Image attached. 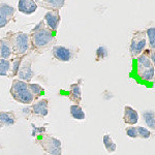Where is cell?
Masks as SVG:
<instances>
[{"mask_svg": "<svg viewBox=\"0 0 155 155\" xmlns=\"http://www.w3.org/2000/svg\"><path fill=\"white\" fill-rule=\"evenodd\" d=\"M29 35L31 50H33L37 54H41L48 50L56 41V32L48 28L44 20H41L38 24L31 29Z\"/></svg>", "mask_w": 155, "mask_h": 155, "instance_id": "6da1fadb", "label": "cell"}, {"mask_svg": "<svg viewBox=\"0 0 155 155\" xmlns=\"http://www.w3.org/2000/svg\"><path fill=\"white\" fill-rule=\"evenodd\" d=\"M9 93L17 102L22 104H32L35 101V97L31 92L28 82L19 79H14L9 89Z\"/></svg>", "mask_w": 155, "mask_h": 155, "instance_id": "7a4b0ae2", "label": "cell"}, {"mask_svg": "<svg viewBox=\"0 0 155 155\" xmlns=\"http://www.w3.org/2000/svg\"><path fill=\"white\" fill-rule=\"evenodd\" d=\"M12 56L21 57L26 56L31 51V42H30L29 33L19 31L12 32Z\"/></svg>", "mask_w": 155, "mask_h": 155, "instance_id": "3957f363", "label": "cell"}, {"mask_svg": "<svg viewBox=\"0 0 155 155\" xmlns=\"http://www.w3.org/2000/svg\"><path fill=\"white\" fill-rule=\"evenodd\" d=\"M35 143L38 144L41 147V149L49 154L60 155L62 153L61 141L57 137H54L53 136H50L47 132L37 137Z\"/></svg>", "mask_w": 155, "mask_h": 155, "instance_id": "277c9868", "label": "cell"}, {"mask_svg": "<svg viewBox=\"0 0 155 155\" xmlns=\"http://www.w3.org/2000/svg\"><path fill=\"white\" fill-rule=\"evenodd\" d=\"M147 37L145 30H137L134 32L130 45H129V53L132 59H136L145 49L147 48Z\"/></svg>", "mask_w": 155, "mask_h": 155, "instance_id": "5b68a950", "label": "cell"}, {"mask_svg": "<svg viewBox=\"0 0 155 155\" xmlns=\"http://www.w3.org/2000/svg\"><path fill=\"white\" fill-rule=\"evenodd\" d=\"M52 54H53L54 58L58 61L69 62L77 57L78 51H74V49L67 48L64 46H54L52 47Z\"/></svg>", "mask_w": 155, "mask_h": 155, "instance_id": "8992f818", "label": "cell"}, {"mask_svg": "<svg viewBox=\"0 0 155 155\" xmlns=\"http://www.w3.org/2000/svg\"><path fill=\"white\" fill-rule=\"evenodd\" d=\"M16 8L7 3H0V29L4 28L11 21H14Z\"/></svg>", "mask_w": 155, "mask_h": 155, "instance_id": "52a82bcc", "label": "cell"}, {"mask_svg": "<svg viewBox=\"0 0 155 155\" xmlns=\"http://www.w3.org/2000/svg\"><path fill=\"white\" fill-rule=\"evenodd\" d=\"M32 66V60L31 59H23L21 65H20L18 74H17V79L22 80L25 82H31L32 78L34 76V72L31 68Z\"/></svg>", "mask_w": 155, "mask_h": 155, "instance_id": "ba28073f", "label": "cell"}, {"mask_svg": "<svg viewBox=\"0 0 155 155\" xmlns=\"http://www.w3.org/2000/svg\"><path fill=\"white\" fill-rule=\"evenodd\" d=\"M30 114L37 117H47L49 114V99L42 98L37 99L36 102H33L32 106L29 107Z\"/></svg>", "mask_w": 155, "mask_h": 155, "instance_id": "9c48e42d", "label": "cell"}, {"mask_svg": "<svg viewBox=\"0 0 155 155\" xmlns=\"http://www.w3.org/2000/svg\"><path fill=\"white\" fill-rule=\"evenodd\" d=\"M44 21L46 23L47 27L50 28L52 31L56 32L58 30V27L61 22V16L58 9H54V11H48L47 14L45 15Z\"/></svg>", "mask_w": 155, "mask_h": 155, "instance_id": "30bf717a", "label": "cell"}, {"mask_svg": "<svg viewBox=\"0 0 155 155\" xmlns=\"http://www.w3.org/2000/svg\"><path fill=\"white\" fill-rule=\"evenodd\" d=\"M12 56V31L6 36L0 38V58L9 59Z\"/></svg>", "mask_w": 155, "mask_h": 155, "instance_id": "8fae6325", "label": "cell"}, {"mask_svg": "<svg viewBox=\"0 0 155 155\" xmlns=\"http://www.w3.org/2000/svg\"><path fill=\"white\" fill-rule=\"evenodd\" d=\"M82 82H83V80L79 79L77 83H74L69 86V91L67 96H68L69 101L76 104H80L82 101Z\"/></svg>", "mask_w": 155, "mask_h": 155, "instance_id": "7c38bea8", "label": "cell"}, {"mask_svg": "<svg viewBox=\"0 0 155 155\" xmlns=\"http://www.w3.org/2000/svg\"><path fill=\"white\" fill-rule=\"evenodd\" d=\"M37 5L35 0H19L18 2V11L23 15L30 16L37 11Z\"/></svg>", "mask_w": 155, "mask_h": 155, "instance_id": "4fadbf2b", "label": "cell"}, {"mask_svg": "<svg viewBox=\"0 0 155 155\" xmlns=\"http://www.w3.org/2000/svg\"><path fill=\"white\" fill-rule=\"evenodd\" d=\"M18 118L16 113L12 111H3L0 112V128L6 126H12L17 123Z\"/></svg>", "mask_w": 155, "mask_h": 155, "instance_id": "5bb4252c", "label": "cell"}, {"mask_svg": "<svg viewBox=\"0 0 155 155\" xmlns=\"http://www.w3.org/2000/svg\"><path fill=\"white\" fill-rule=\"evenodd\" d=\"M151 50L150 48H146L142 52L139 56L137 57V66L140 67H146V68H149V67L154 66V63L151 61V58H150V54H151Z\"/></svg>", "mask_w": 155, "mask_h": 155, "instance_id": "9a60e30c", "label": "cell"}, {"mask_svg": "<svg viewBox=\"0 0 155 155\" xmlns=\"http://www.w3.org/2000/svg\"><path fill=\"white\" fill-rule=\"evenodd\" d=\"M123 121L125 124L134 125L137 124L139 121V113L131 107L125 106L124 107V114H123Z\"/></svg>", "mask_w": 155, "mask_h": 155, "instance_id": "2e32d148", "label": "cell"}, {"mask_svg": "<svg viewBox=\"0 0 155 155\" xmlns=\"http://www.w3.org/2000/svg\"><path fill=\"white\" fill-rule=\"evenodd\" d=\"M66 0H41V1H37V5L42 6L45 8H47L48 11H54V9H59L62 8L65 5Z\"/></svg>", "mask_w": 155, "mask_h": 155, "instance_id": "e0dca14e", "label": "cell"}, {"mask_svg": "<svg viewBox=\"0 0 155 155\" xmlns=\"http://www.w3.org/2000/svg\"><path fill=\"white\" fill-rule=\"evenodd\" d=\"M137 74L140 79L146 82H151L154 80V66L146 68V67H140L137 66Z\"/></svg>", "mask_w": 155, "mask_h": 155, "instance_id": "ac0fdd59", "label": "cell"}, {"mask_svg": "<svg viewBox=\"0 0 155 155\" xmlns=\"http://www.w3.org/2000/svg\"><path fill=\"white\" fill-rule=\"evenodd\" d=\"M69 112H71V116L74 119H77V120H84L85 118H86V114H85L83 107L80 106V104H74L72 106H71Z\"/></svg>", "mask_w": 155, "mask_h": 155, "instance_id": "d6986e66", "label": "cell"}, {"mask_svg": "<svg viewBox=\"0 0 155 155\" xmlns=\"http://www.w3.org/2000/svg\"><path fill=\"white\" fill-rule=\"evenodd\" d=\"M24 58H25V56H21V57H15V58H12L11 60L12 67H11V72H9L8 78L17 77L18 71H19V68H20V65H21V63H22V61H23Z\"/></svg>", "mask_w": 155, "mask_h": 155, "instance_id": "ffe728a7", "label": "cell"}, {"mask_svg": "<svg viewBox=\"0 0 155 155\" xmlns=\"http://www.w3.org/2000/svg\"><path fill=\"white\" fill-rule=\"evenodd\" d=\"M11 67H12L11 59L0 58V76L8 77L9 72H11Z\"/></svg>", "mask_w": 155, "mask_h": 155, "instance_id": "44dd1931", "label": "cell"}, {"mask_svg": "<svg viewBox=\"0 0 155 155\" xmlns=\"http://www.w3.org/2000/svg\"><path fill=\"white\" fill-rule=\"evenodd\" d=\"M143 118L144 121L146 123V125L149 127L150 129L155 128V117H154V112L152 110H148V111H145L143 113Z\"/></svg>", "mask_w": 155, "mask_h": 155, "instance_id": "7402d4cb", "label": "cell"}, {"mask_svg": "<svg viewBox=\"0 0 155 155\" xmlns=\"http://www.w3.org/2000/svg\"><path fill=\"white\" fill-rule=\"evenodd\" d=\"M146 32V37L148 38L147 41V46L150 49H155V28L154 26L149 27L148 29L145 30Z\"/></svg>", "mask_w": 155, "mask_h": 155, "instance_id": "603a6c76", "label": "cell"}, {"mask_svg": "<svg viewBox=\"0 0 155 155\" xmlns=\"http://www.w3.org/2000/svg\"><path fill=\"white\" fill-rule=\"evenodd\" d=\"M104 145L106 150L110 153L115 152L117 149V145L114 143V141L112 140V137L110 134H104Z\"/></svg>", "mask_w": 155, "mask_h": 155, "instance_id": "cb8c5ba5", "label": "cell"}, {"mask_svg": "<svg viewBox=\"0 0 155 155\" xmlns=\"http://www.w3.org/2000/svg\"><path fill=\"white\" fill-rule=\"evenodd\" d=\"M107 56H109V49L104 46H101L96 49L95 51V61L99 62L102 61V60L107 59Z\"/></svg>", "mask_w": 155, "mask_h": 155, "instance_id": "d4e9b609", "label": "cell"}, {"mask_svg": "<svg viewBox=\"0 0 155 155\" xmlns=\"http://www.w3.org/2000/svg\"><path fill=\"white\" fill-rule=\"evenodd\" d=\"M29 87H30V90H31V92L33 93L34 97H35V101H37V99L41 98L42 94L45 93V89L42 88L41 85H38V84L30 83V82H29Z\"/></svg>", "mask_w": 155, "mask_h": 155, "instance_id": "484cf974", "label": "cell"}, {"mask_svg": "<svg viewBox=\"0 0 155 155\" xmlns=\"http://www.w3.org/2000/svg\"><path fill=\"white\" fill-rule=\"evenodd\" d=\"M137 137H140V139L147 140L151 137V131L148 128H145L143 126H137Z\"/></svg>", "mask_w": 155, "mask_h": 155, "instance_id": "4316f807", "label": "cell"}, {"mask_svg": "<svg viewBox=\"0 0 155 155\" xmlns=\"http://www.w3.org/2000/svg\"><path fill=\"white\" fill-rule=\"evenodd\" d=\"M126 136L131 137V139H137V126L130 125L125 128Z\"/></svg>", "mask_w": 155, "mask_h": 155, "instance_id": "83f0119b", "label": "cell"}, {"mask_svg": "<svg viewBox=\"0 0 155 155\" xmlns=\"http://www.w3.org/2000/svg\"><path fill=\"white\" fill-rule=\"evenodd\" d=\"M46 132V127H36L35 125L32 124V137H37V136H41L42 134Z\"/></svg>", "mask_w": 155, "mask_h": 155, "instance_id": "f1b7e54d", "label": "cell"}, {"mask_svg": "<svg viewBox=\"0 0 155 155\" xmlns=\"http://www.w3.org/2000/svg\"><path fill=\"white\" fill-rule=\"evenodd\" d=\"M150 58H151V61L155 63V49L151 50V54H150Z\"/></svg>", "mask_w": 155, "mask_h": 155, "instance_id": "f546056e", "label": "cell"}, {"mask_svg": "<svg viewBox=\"0 0 155 155\" xmlns=\"http://www.w3.org/2000/svg\"><path fill=\"white\" fill-rule=\"evenodd\" d=\"M0 148H1V145H0Z\"/></svg>", "mask_w": 155, "mask_h": 155, "instance_id": "4dcf8cb0", "label": "cell"}, {"mask_svg": "<svg viewBox=\"0 0 155 155\" xmlns=\"http://www.w3.org/2000/svg\"><path fill=\"white\" fill-rule=\"evenodd\" d=\"M39 1H41V0H39Z\"/></svg>", "mask_w": 155, "mask_h": 155, "instance_id": "1f68e13d", "label": "cell"}]
</instances>
